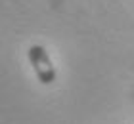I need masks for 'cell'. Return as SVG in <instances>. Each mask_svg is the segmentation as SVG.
Masks as SVG:
<instances>
[{"label": "cell", "instance_id": "6da1fadb", "mask_svg": "<svg viewBox=\"0 0 134 124\" xmlns=\"http://www.w3.org/2000/svg\"><path fill=\"white\" fill-rule=\"evenodd\" d=\"M27 55H29V61H31V65L35 69L36 78L42 84H52L56 80V69H54V65L50 61V55H48L46 48L40 44H33L29 48Z\"/></svg>", "mask_w": 134, "mask_h": 124}]
</instances>
